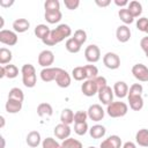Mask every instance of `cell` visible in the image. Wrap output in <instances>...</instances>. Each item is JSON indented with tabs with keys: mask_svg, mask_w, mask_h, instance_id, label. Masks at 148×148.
Returning a JSON list of instances; mask_svg holds the SVG:
<instances>
[{
	"mask_svg": "<svg viewBox=\"0 0 148 148\" xmlns=\"http://www.w3.org/2000/svg\"><path fill=\"white\" fill-rule=\"evenodd\" d=\"M71 35H72V29H71V27H69L68 24L62 23V24H59L56 29L51 30L50 34H49L42 42H43L45 45H47V46H53V45H56V44L62 42L65 38L69 37Z\"/></svg>",
	"mask_w": 148,
	"mask_h": 148,
	"instance_id": "6da1fadb",
	"label": "cell"
},
{
	"mask_svg": "<svg viewBox=\"0 0 148 148\" xmlns=\"http://www.w3.org/2000/svg\"><path fill=\"white\" fill-rule=\"evenodd\" d=\"M22 82L27 88H34L37 83L36 69L31 64H24L21 68Z\"/></svg>",
	"mask_w": 148,
	"mask_h": 148,
	"instance_id": "7a4b0ae2",
	"label": "cell"
},
{
	"mask_svg": "<svg viewBox=\"0 0 148 148\" xmlns=\"http://www.w3.org/2000/svg\"><path fill=\"white\" fill-rule=\"evenodd\" d=\"M128 111V105L125 102H112L106 108V113L111 118H119L124 117Z\"/></svg>",
	"mask_w": 148,
	"mask_h": 148,
	"instance_id": "3957f363",
	"label": "cell"
},
{
	"mask_svg": "<svg viewBox=\"0 0 148 148\" xmlns=\"http://www.w3.org/2000/svg\"><path fill=\"white\" fill-rule=\"evenodd\" d=\"M103 64L109 69H117L120 66V58L114 52H108L103 56Z\"/></svg>",
	"mask_w": 148,
	"mask_h": 148,
	"instance_id": "277c9868",
	"label": "cell"
},
{
	"mask_svg": "<svg viewBox=\"0 0 148 148\" xmlns=\"http://www.w3.org/2000/svg\"><path fill=\"white\" fill-rule=\"evenodd\" d=\"M133 76L140 82H148V67L143 64H135L132 67Z\"/></svg>",
	"mask_w": 148,
	"mask_h": 148,
	"instance_id": "5b68a950",
	"label": "cell"
},
{
	"mask_svg": "<svg viewBox=\"0 0 148 148\" xmlns=\"http://www.w3.org/2000/svg\"><path fill=\"white\" fill-rule=\"evenodd\" d=\"M84 57H86V60L88 62H97L99 59H101V50L97 45L95 44H91V45H88L84 50Z\"/></svg>",
	"mask_w": 148,
	"mask_h": 148,
	"instance_id": "8992f818",
	"label": "cell"
},
{
	"mask_svg": "<svg viewBox=\"0 0 148 148\" xmlns=\"http://www.w3.org/2000/svg\"><path fill=\"white\" fill-rule=\"evenodd\" d=\"M0 43L8 45V46H13L17 43V35L15 31L12 30H6L2 29L0 31Z\"/></svg>",
	"mask_w": 148,
	"mask_h": 148,
	"instance_id": "52a82bcc",
	"label": "cell"
},
{
	"mask_svg": "<svg viewBox=\"0 0 148 148\" xmlns=\"http://www.w3.org/2000/svg\"><path fill=\"white\" fill-rule=\"evenodd\" d=\"M53 62H54V53L51 50H43L38 54V64L42 67L44 68L50 67Z\"/></svg>",
	"mask_w": 148,
	"mask_h": 148,
	"instance_id": "ba28073f",
	"label": "cell"
},
{
	"mask_svg": "<svg viewBox=\"0 0 148 148\" xmlns=\"http://www.w3.org/2000/svg\"><path fill=\"white\" fill-rule=\"evenodd\" d=\"M81 91L87 97H91V96L96 95L98 92V87H97L96 82L94 81V79L83 81V83L81 86Z\"/></svg>",
	"mask_w": 148,
	"mask_h": 148,
	"instance_id": "9c48e42d",
	"label": "cell"
},
{
	"mask_svg": "<svg viewBox=\"0 0 148 148\" xmlns=\"http://www.w3.org/2000/svg\"><path fill=\"white\" fill-rule=\"evenodd\" d=\"M97 94H98V99L102 102V104L109 105L110 103L113 102V89H111V87L105 86L101 88Z\"/></svg>",
	"mask_w": 148,
	"mask_h": 148,
	"instance_id": "30bf717a",
	"label": "cell"
},
{
	"mask_svg": "<svg viewBox=\"0 0 148 148\" xmlns=\"http://www.w3.org/2000/svg\"><path fill=\"white\" fill-rule=\"evenodd\" d=\"M88 118H90L92 121H99L104 118V110L99 104H92L89 106L88 111Z\"/></svg>",
	"mask_w": 148,
	"mask_h": 148,
	"instance_id": "8fae6325",
	"label": "cell"
},
{
	"mask_svg": "<svg viewBox=\"0 0 148 148\" xmlns=\"http://www.w3.org/2000/svg\"><path fill=\"white\" fill-rule=\"evenodd\" d=\"M56 83L60 87V88H67L71 86V75L67 73V71L62 69L59 67L58 69V73H57V76H56Z\"/></svg>",
	"mask_w": 148,
	"mask_h": 148,
	"instance_id": "7c38bea8",
	"label": "cell"
},
{
	"mask_svg": "<svg viewBox=\"0 0 148 148\" xmlns=\"http://www.w3.org/2000/svg\"><path fill=\"white\" fill-rule=\"evenodd\" d=\"M53 133H54L57 139H60V140L64 141V140L69 138V135H71V127H69V125L60 123V124L56 125V127L53 130Z\"/></svg>",
	"mask_w": 148,
	"mask_h": 148,
	"instance_id": "4fadbf2b",
	"label": "cell"
},
{
	"mask_svg": "<svg viewBox=\"0 0 148 148\" xmlns=\"http://www.w3.org/2000/svg\"><path fill=\"white\" fill-rule=\"evenodd\" d=\"M120 147H121V139L116 134L110 135L108 139L103 140L99 145V148H120Z\"/></svg>",
	"mask_w": 148,
	"mask_h": 148,
	"instance_id": "5bb4252c",
	"label": "cell"
},
{
	"mask_svg": "<svg viewBox=\"0 0 148 148\" xmlns=\"http://www.w3.org/2000/svg\"><path fill=\"white\" fill-rule=\"evenodd\" d=\"M58 69H59V67H46V68H43L40 71V74H39L40 79L44 82L54 81L56 76H57V73H58Z\"/></svg>",
	"mask_w": 148,
	"mask_h": 148,
	"instance_id": "9a60e30c",
	"label": "cell"
},
{
	"mask_svg": "<svg viewBox=\"0 0 148 148\" xmlns=\"http://www.w3.org/2000/svg\"><path fill=\"white\" fill-rule=\"evenodd\" d=\"M116 37L118 39V42L120 43H126L130 40L131 38V30L127 25L123 24V25H119L116 30Z\"/></svg>",
	"mask_w": 148,
	"mask_h": 148,
	"instance_id": "2e32d148",
	"label": "cell"
},
{
	"mask_svg": "<svg viewBox=\"0 0 148 148\" xmlns=\"http://www.w3.org/2000/svg\"><path fill=\"white\" fill-rule=\"evenodd\" d=\"M113 94L119 97V98H124L128 95V86L126 84V82L124 81H117L113 86Z\"/></svg>",
	"mask_w": 148,
	"mask_h": 148,
	"instance_id": "e0dca14e",
	"label": "cell"
},
{
	"mask_svg": "<svg viewBox=\"0 0 148 148\" xmlns=\"http://www.w3.org/2000/svg\"><path fill=\"white\" fill-rule=\"evenodd\" d=\"M128 103L130 108L134 111H140L143 108V98L142 95H128Z\"/></svg>",
	"mask_w": 148,
	"mask_h": 148,
	"instance_id": "ac0fdd59",
	"label": "cell"
},
{
	"mask_svg": "<svg viewBox=\"0 0 148 148\" xmlns=\"http://www.w3.org/2000/svg\"><path fill=\"white\" fill-rule=\"evenodd\" d=\"M25 141H27V145L31 148H36L39 146V143L42 142V138H40V134L39 132L37 131H31L28 133L27 138H25Z\"/></svg>",
	"mask_w": 148,
	"mask_h": 148,
	"instance_id": "d6986e66",
	"label": "cell"
},
{
	"mask_svg": "<svg viewBox=\"0 0 148 148\" xmlns=\"http://www.w3.org/2000/svg\"><path fill=\"white\" fill-rule=\"evenodd\" d=\"M30 28V23L27 18H17L13 22V29L15 32H25Z\"/></svg>",
	"mask_w": 148,
	"mask_h": 148,
	"instance_id": "ffe728a7",
	"label": "cell"
},
{
	"mask_svg": "<svg viewBox=\"0 0 148 148\" xmlns=\"http://www.w3.org/2000/svg\"><path fill=\"white\" fill-rule=\"evenodd\" d=\"M6 111L8 113H17L18 111H21L22 109V102L20 101H16V99H12V98H8L7 102H6Z\"/></svg>",
	"mask_w": 148,
	"mask_h": 148,
	"instance_id": "44dd1931",
	"label": "cell"
},
{
	"mask_svg": "<svg viewBox=\"0 0 148 148\" xmlns=\"http://www.w3.org/2000/svg\"><path fill=\"white\" fill-rule=\"evenodd\" d=\"M135 141L141 147H148V130L141 128L135 134Z\"/></svg>",
	"mask_w": 148,
	"mask_h": 148,
	"instance_id": "7402d4cb",
	"label": "cell"
},
{
	"mask_svg": "<svg viewBox=\"0 0 148 148\" xmlns=\"http://www.w3.org/2000/svg\"><path fill=\"white\" fill-rule=\"evenodd\" d=\"M37 114L39 117H50L53 114V108L50 103H40L37 106Z\"/></svg>",
	"mask_w": 148,
	"mask_h": 148,
	"instance_id": "603a6c76",
	"label": "cell"
},
{
	"mask_svg": "<svg viewBox=\"0 0 148 148\" xmlns=\"http://www.w3.org/2000/svg\"><path fill=\"white\" fill-rule=\"evenodd\" d=\"M105 133H106L105 127L102 126V125H98V124L94 125V126H91L89 128V134H90V136L92 139H101V138H103L105 135Z\"/></svg>",
	"mask_w": 148,
	"mask_h": 148,
	"instance_id": "cb8c5ba5",
	"label": "cell"
},
{
	"mask_svg": "<svg viewBox=\"0 0 148 148\" xmlns=\"http://www.w3.org/2000/svg\"><path fill=\"white\" fill-rule=\"evenodd\" d=\"M127 9H128V12L131 13V15L133 17H139L141 15V13H142V5L139 1L133 0V1H131L128 3Z\"/></svg>",
	"mask_w": 148,
	"mask_h": 148,
	"instance_id": "d4e9b609",
	"label": "cell"
},
{
	"mask_svg": "<svg viewBox=\"0 0 148 148\" xmlns=\"http://www.w3.org/2000/svg\"><path fill=\"white\" fill-rule=\"evenodd\" d=\"M44 17L46 20V22H49L50 24H54V23H58L61 17H62V14L60 10H54V12H45L44 14Z\"/></svg>",
	"mask_w": 148,
	"mask_h": 148,
	"instance_id": "484cf974",
	"label": "cell"
},
{
	"mask_svg": "<svg viewBox=\"0 0 148 148\" xmlns=\"http://www.w3.org/2000/svg\"><path fill=\"white\" fill-rule=\"evenodd\" d=\"M81 46H82V45H80L73 37H69V38L66 40V44H65V47H66V50H67L69 53H77V52H80Z\"/></svg>",
	"mask_w": 148,
	"mask_h": 148,
	"instance_id": "4316f807",
	"label": "cell"
},
{
	"mask_svg": "<svg viewBox=\"0 0 148 148\" xmlns=\"http://www.w3.org/2000/svg\"><path fill=\"white\" fill-rule=\"evenodd\" d=\"M60 120L62 124L71 125L72 123H74V112L71 109H64L60 114Z\"/></svg>",
	"mask_w": 148,
	"mask_h": 148,
	"instance_id": "83f0119b",
	"label": "cell"
},
{
	"mask_svg": "<svg viewBox=\"0 0 148 148\" xmlns=\"http://www.w3.org/2000/svg\"><path fill=\"white\" fill-rule=\"evenodd\" d=\"M118 16H119V18L125 23V25L131 24V23H133V21H134V17L131 15V13L128 12L127 8H120L119 12H118Z\"/></svg>",
	"mask_w": 148,
	"mask_h": 148,
	"instance_id": "f1b7e54d",
	"label": "cell"
},
{
	"mask_svg": "<svg viewBox=\"0 0 148 148\" xmlns=\"http://www.w3.org/2000/svg\"><path fill=\"white\" fill-rule=\"evenodd\" d=\"M50 28L46 25V24H38V25H36V28H35V30H34V32H35V35H36V37H38L39 39H44L49 34H50Z\"/></svg>",
	"mask_w": 148,
	"mask_h": 148,
	"instance_id": "f546056e",
	"label": "cell"
},
{
	"mask_svg": "<svg viewBox=\"0 0 148 148\" xmlns=\"http://www.w3.org/2000/svg\"><path fill=\"white\" fill-rule=\"evenodd\" d=\"M72 76L74 77V80L76 81H83L87 79V74H86V69L84 66H77L74 67L72 71Z\"/></svg>",
	"mask_w": 148,
	"mask_h": 148,
	"instance_id": "4dcf8cb0",
	"label": "cell"
},
{
	"mask_svg": "<svg viewBox=\"0 0 148 148\" xmlns=\"http://www.w3.org/2000/svg\"><path fill=\"white\" fill-rule=\"evenodd\" d=\"M12 58H13V56H12L10 50H8L6 47L0 49V64H1V66H5L6 64H9Z\"/></svg>",
	"mask_w": 148,
	"mask_h": 148,
	"instance_id": "1f68e13d",
	"label": "cell"
},
{
	"mask_svg": "<svg viewBox=\"0 0 148 148\" xmlns=\"http://www.w3.org/2000/svg\"><path fill=\"white\" fill-rule=\"evenodd\" d=\"M3 68H5V76L8 79H14L18 75V68L15 65H12V64L5 65Z\"/></svg>",
	"mask_w": 148,
	"mask_h": 148,
	"instance_id": "d6a6232c",
	"label": "cell"
},
{
	"mask_svg": "<svg viewBox=\"0 0 148 148\" xmlns=\"http://www.w3.org/2000/svg\"><path fill=\"white\" fill-rule=\"evenodd\" d=\"M8 98L23 102V99H24V94H23V91H22L20 88L14 87V88H12V89L9 90V92H8Z\"/></svg>",
	"mask_w": 148,
	"mask_h": 148,
	"instance_id": "836d02e7",
	"label": "cell"
},
{
	"mask_svg": "<svg viewBox=\"0 0 148 148\" xmlns=\"http://www.w3.org/2000/svg\"><path fill=\"white\" fill-rule=\"evenodd\" d=\"M61 147L62 148H83L81 141L73 139V138H68V139L64 140L61 143Z\"/></svg>",
	"mask_w": 148,
	"mask_h": 148,
	"instance_id": "e575fe53",
	"label": "cell"
},
{
	"mask_svg": "<svg viewBox=\"0 0 148 148\" xmlns=\"http://www.w3.org/2000/svg\"><path fill=\"white\" fill-rule=\"evenodd\" d=\"M42 147L43 148H62L61 147V143H59L56 139H53L51 136H47V138H45L43 140Z\"/></svg>",
	"mask_w": 148,
	"mask_h": 148,
	"instance_id": "d590c367",
	"label": "cell"
},
{
	"mask_svg": "<svg viewBox=\"0 0 148 148\" xmlns=\"http://www.w3.org/2000/svg\"><path fill=\"white\" fill-rule=\"evenodd\" d=\"M45 12H54L60 10V2L58 0H46L44 3Z\"/></svg>",
	"mask_w": 148,
	"mask_h": 148,
	"instance_id": "8d00e7d4",
	"label": "cell"
},
{
	"mask_svg": "<svg viewBox=\"0 0 148 148\" xmlns=\"http://www.w3.org/2000/svg\"><path fill=\"white\" fill-rule=\"evenodd\" d=\"M84 69H86V74H87V80L95 79L96 76H98V68L95 65H86Z\"/></svg>",
	"mask_w": 148,
	"mask_h": 148,
	"instance_id": "74e56055",
	"label": "cell"
},
{
	"mask_svg": "<svg viewBox=\"0 0 148 148\" xmlns=\"http://www.w3.org/2000/svg\"><path fill=\"white\" fill-rule=\"evenodd\" d=\"M73 38H74L80 45H82V44L86 43V40H87V32H86L83 29H77V30H75V32H74V35H73Z\"/></svg>",
	"mask_w": 148,
	"mask_h": 148,
	"instance_id": "f35d334b",
	"label": "cell"
},
{
	"mask_svg": "<svg viewBox=\"0 0 148 148\" xmlns=\"http://www.w3.org/2000/svg\"><path fill=\"white\" fill-rule=\"evenodd\" d=\"M88 131H89V127H88L87 121H84V123H75V125H74V132L77 135H84Z\"/></svg>",
	"mask_w": 148,
	"mask_h": 148,
	"instance_id": "ab89813d",
	"label": "cell"
},
{
	"mask_svg": "<svg viewBox=\"0 0 148 148\" xmlns=\"http://www.w3.org/2000/svg\"><path fill=\"white\" fill-rule=\"evenodd\" d=\"M142 91H143V87L140 83H133L128 89V95H142Z\"/></svg>",
	"mask_w": 148,
	"mask_h": 148,
	"instance_id": "60d3db41",
	"label": "cell"
},
{
	"mask_svg": "<svg viewBox=\"0 0 148 148\" xmlns=\"http://www.w3.org/2000/svg\"><path fill=\"white\" fill-rule=\"evenodd\" d=\"M88 118V113L86 111H76L74 113V123H84Z\"/></svg>",
	"mask_w": 148,
	"mask_h": 148,
	"instance_id": "b9f144b4",
	"label": "cell"
},
{
	"mask_svg": "<svg viewBox=\"0 0 148 148\" xmlns=\"http://www.w3.org/2000/svg\"><path fill=\"white\" fill-rule=\"evenodd\" d=\"M147 27H148V18L147 17H140V18H138V21H136V28H138V30H140L142 32H146Z\"/></svg>",
	"mask_w": 148,
	"mask_h": 148,
	"instance_id": "7bdbcfd3",
	"label": "cell"
},
{
	"mask_svg": "<svg viewBox=\"0 0 148 148\" xmlns=\"http://www.w3.org/2000/svg\"><path fill=\"white\" fill-rule=\"evenodd\" d=\"M65 7L69 10H74L80 6V0H64Z\"/></svg>",
	"mask_w": 148,
	"mask_h": 148,
	"instance_id": "ee69618b",
	"label": "cell"
},
{
	"mask_svg": "<svg viewBox=\"0 0 148 148\" xmlns=\"http://www.w3.org/2000/svg\"><path fill=\"white\" fill-rule=\"evenodd\" d=\"M94 81L96 82V84H97V87H98V90H99L101 88L108 86V84H106V79H105L104 76H96V77L94 79Z\"/></svg>",
	"mask_w": 148,
	"mask_h": 148,
	"instance_id": "f6af8a7d",
	"label": "cell"
},
{
	"mask_svg": "<svg viewBox=\"0 0 148 148\" xmlns=\"http://www.w3.org/2000/svg\"><path fill=\"white\" fill-rule=\"evenodd\" d=\"M140 46H141V49L143 50V52H147V51H148V36H147V37H143V38L140 40Z\"/></svg>",
	"mask_w": 148,
	"mask_h": 148,
	"instance_id": "bcb514c9",
	"label": "cell"
},
{
	"mask_svg": "<svg viewBox=\"0 0 148 148\" xmlns=\"http://www.w3.org/2000/svg\"><path fill=\"white\" fill-rule=\"evenodd\" d=\"M95 3L98 7H108L111 3V0H95Z\"/></svg>",
	"mask_w": 148,
	"mask_h": 148,
	"instance_id": "7dc6e473",
	"label": "cell"
},
{
	"mask_svg": "<svg viewBox=\"0 0 148 148\" xmlns=\"http://www.w3.org/2000/svg\"><path fill=\"white\" fill-rule=\"evenodd\" d=\"M128 3H130V1L128 0H114V5L116 6H118V7H121V8H124L125 6H128Z\"/></svg>",
	"mask_w": 148,
	"mask_h": 148,
	"instance_id": "c3c4849f",
	"label": "cell"
},
{
	"mask_svg": "<svg viewBox=\"0 0 148 148\" xmlns=\"http://www.w3.org/2000/svg\"><path fill=\"white\" fill-rule=\"evenodd\" d=\"M13 3H14V0H10V1L0 0V6H1V7H5V8H7V7H10Z\"/></svg>",
	"mask_w": 148,
	"mask_h": 148,
	"instance_id": "681fc988",
	"label": "cell"
},
{
	"mask_svg": "<svg viewBox=\"0 0 148 148\" xmlns=\"http://www.w3.org/2000/svg\"><path fill=\"white\" fill-rule=\"evenodd\" d=\"M121 148H136V145H135L134 142H132V141H126V142L123 145Z\"/></svg>",
	"mask_w": 148,
	"mask_h": 148,
	"instance_id": "f907efd6",
	"label": "cell"
},
{
	"mask_svg": "<svg viewBox=\"0 0 148 148\" xmlns=\"http://www.w3.org/2000/svg\"><path fill=\"white\" fill-rule=\"evenodd\" d=\"M0 77H5V68H3V66L0 67Z\"/></svg>",
	"mask_w": 148,
	"mask_h": 148,
	"instance_id": "816d5d0a",
	"label": "cell"
},
{
	"mask_svg": "<svg viewBox=\"0 0 148 148\" xmlns=\"http://www.w3.org/2000/svg\"><path fill=\"white\" fill-rule=\"evenodd\" d=\"M0 120H1V125H0V127L3 128V126H5V117H3V116H0Z\"/></svg>",
	"mask_w": 148,
	"mask_h": 148,
	"instance_id": "f5cc1de1",
	"label": "cell"
},
{
	"mask_svg": "<svg viewBox=\"0 0 148 148\" xmlns=\"http://www.w3.org/2000/svg\"><path fill=\"white\" fill-rule=\"evenodd\" d=\"M1 142H2L1 148H5V138H3V136H1Z\"/></svg>",
	"mask_w": 148,
	"mask_h": 148,
	"instance_id": "db71d44e",
	"label": "cell"
},
{
	"mask_svg": "<svg viewBox=\"0 0 148 148\" xmlns=\"http://www.w3.org/2000/svg\"><path fill=\"white\" fill-rule=\"evenodd\" d=\"M0 21H1V28L3 27V17L2 16H0Z\"/></svg>",
	"mask_w": 148,
	"mask_h": 148,
	"instance_id": "11a10c76",
	"label": "cell"
},
{
	"mask_svg": "<svg viewBox=\"0 0 148 148\" xmlns=\"http://www.w3.org/2000/svg\"><path fill=\"white\" fill-rule=\"evenodd\" d=\"M145 54H146V57L148 58V51H147V52H145Z\"/></svg>",
	"mask_w": 148,
	"mask_h": 148,
	"instance_id": "9f6ffc18",
	"label": "cell"
},
{
	"mask_svg": "<svg viewBox=\"0 0 148 148\" xmlns=\"http://www.w3.org/2000/svg\"><path fill=\"white\" fill-rule=\"evenodd\" d=\"M146 32H147V34H148V27H147V29H146Z\"/></svg>",
	"mask_w": 148,
	"mask_h": 148,
	"instance_id": "6f0895ef",
	"label": "cell"
},
{
	"mask_svg": "<svg viewBox=\"0 0 148 148\" xmlns=\"http://www.w3.org/2000/svg\"><path fill=\"white\" fill-rule=\"evenodd\" d=\"M88 148H96V147H92V146H90V147H88Z\"/></svg>",
	"mask_w": 148,
	"mask_h": 148,
	"instance_id": "680465c9",
	"label": "cell"
}]
</instances>
